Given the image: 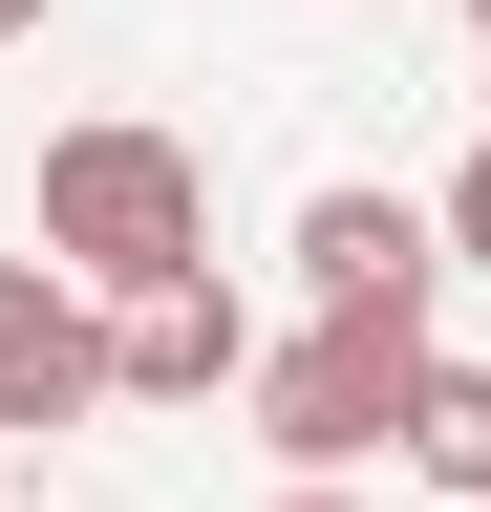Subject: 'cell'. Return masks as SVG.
<instances>
[{
    "instance_id": "9",
    "label": "cell",
    "mask_w": 491,
    "mask_h": 512,
    "mask_svg": "<svg viewBox=\"0 0 491 512\" xmlns=\"http://www.w3.org/2000/svg\"><path fill=\"white\" fill-rule=\"evenodd\" d=\"M22 22H43V0H0V43H22Z\"/></svg>"
},
{
    "instance_id": "6",
    "label": "cell",
    "mask_w": 491,
    "mask_h": 512,
    "mask_svg": "<svg viewBox=\"0 0 491 512\" xmlns=\"http://www.w3.org/2000/svg\"><path fill=\"white\" fill-rule=\"evenodd\" d=\"M406 470L449 491V512H491V363H427L406 384Z\"/></svg>"
},
{
    "instance_id": "1",
    "label": "cell",
    "mask_w": 491,
    "mask_h": 512,
    "mask_svg": "<svg viewBox=\"0 0 491 512\" xmlns=\"http://www.w3.org/2000/svg\"><path fill=\"white\" fill-rule=\"evenodd\" d=\"M43 256L86 299H150V278H214V171L171 128H65L43 150Z\"/></svg>"
},
{
    "instance_id": "2",
    "label": "cell",
    "mask_w": 491,
    "mask_h": 512,
    "mask_svg": "<svg viewBox=\"0 0 491 512\" xmlns=\"http://www.w3.org/2000/svg\"><path fill=\"white\" fill-rule=\"evenodd\" d=\"M427 363H449V342H427V299H321L299 342H257V448L342 491L363 448H406V384H427Z\"/></svg>"
},
{
    "instance_id": "10",
    "label": "cell",
    "mask_w": 491,
    "mask_h": 512,
    "mask_svg": "<svg viewBox=\"0 0 491 512\" xmlns=\"http://www.w3.org/2000/svg\"><path fill=\"white\" fill-rule=\"evenodd\" d=\"M470 22H491V0H470Z\"/></svg>"
},
{
    "instance_id": "7",
    "label": "cell",
    "mask_w": 491,
    "mask_h": 512,
    "mask_svg": "<svg viewBox=\"0 0 491 512\" xmlns=\"http://www.w3.org/2000/svg\"><path fill=\"white\" fill-rule=\"evenodd\" d=\"M449 256H491V128H470V171H449Z\"/></svg>"
},
{
    "instance_id": "4",
    "label": "cell",
    "mask_w": 491,
    "mask_h": 512,
    "mask_svg": "<svg viewBox=\"0 0 491 512\" xmlns=\"http://www.w3.org/2000/svg\"><path fill=\"white\" fill-rule=\"evenodd\" d=\"M214 384H257L235 278H150V299H107V406H214Z\"/></svg>"
},
{
    "instance_id": "8",
    "label": "cell",
    "mask_w": 491,
    "mask_h": 512,
    "mask_svg": "<svg viewBox=\"0 0 491 512\" xmlns=\"http://www.w3.org/2000/svg\"><path fill=\"white\" fill-rule=\"evenodd\" d=\"M278 512H342V491H321V470H299V491H278Z\"/></svg>"
},
{
    "instance_id": "5",
    "label": "cell",
    "mask_w": 491,
    "mask_h": 512,
    "mask_svg": "<svg viewBox=\"0 0 491 512\" xmlns=\"http://www.w3.org/2000/svg\"><path fill=\"white\" fill-rule=\"evenodd\" d=\"M427 278H449V235L406 192H299V299H427Z\"/></svg>"
},
{
    "instance_id": "3",
    "label": "cell",
    "mask_w": 491,
    "mask_h": 512,
    "mask_svg": "<svg viewBox=\"0 0 491 512\" xmlns=\"http://www.w3.org/2000/svg\"><path fill=\"white\" fill-rule=\"evenodd\" d=\"M107 406V299L65 256H0V427H86Z\"/></svg>"
}]
</instances>
